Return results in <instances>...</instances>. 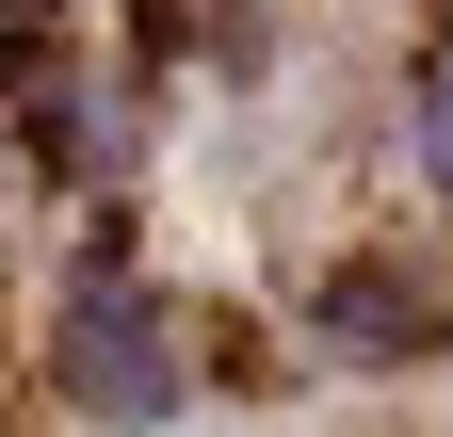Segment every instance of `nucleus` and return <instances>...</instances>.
<instances>
[{
    "instance_id": "1",
    "label": "nucleus",
    "mask_w": 453,
    "mask_h": 437,
    "mask_svg": "<svg viewBox=\"0 0 453 437\" xmlns=\"http://www.w3.org/2000/svg\"><path fill=\"white\" fill-rule=\"evenodd\" d=\"M65 389L97 405V421H179V341H162V308H81L65 324Z\"/></svg>"
},
{
    "instance_id": "2",
    "label": "nucleus",
    "mask_w": 453,
    "mask_h": 437,
    "mask_svg": "<svg viewBox=\"0 0 453 437\" xmlns=\"http://www.w3.org/2000/svg\"><path fill=\"white\" fill-rule=\"evenodd\" d=\"M324 324L357 356H421V341H453V292H405V276H340L324 292Z\"/></svg>"
}]
</instances>
